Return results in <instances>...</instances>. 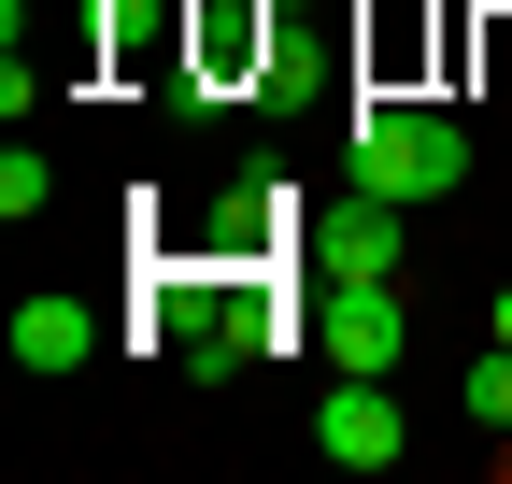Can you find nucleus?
Here are the masks:
<instances>
[{"instance_id": "obj_7", "label": "nucleus", "mask_w": 512, "mask_h": 484, "mask_svg": "<svg viewBox=\"0 0 512 484\" xmlns=\"http://www.w3.org/2000/svg\"><path fill=\"white\" fill-rule=\"evenodd\" d=\"M470 413H484V428H512V342L470 356Z\"/></svg>"}, {"instance_id": "obj_3", "label": "nucleus", "mask_w": 512, "mask_h": 484, "mask_svg": "<svg viewBox=\"0 0 512 484\" xmlns=\"http://www.w3.org/2000/svg\"><path fill=\"white\" fill-rule=\"evenodd\" d=\"M313 456H328V470H399V456H413L384 371H328V399H313Z\"/></svg>"}, {"instance_id": "obj_6", "label": "nucleus", "mask_w": 512, "mask_h": 484, "mask_svg": "<svg viewBox=\"0 0 512 484\" xmlns=\"http://www.w3.org/2000/svg\"><path fill=\"white\" fill-rule=\"evenodd\" d=\"M0 214H15V228H29V214H57V171H43L29 143H15V157H0Z\"/></svg>"}, {"instance_id": "obj_8", "label": "nucleus", "mask_w": 512, "mask_h": 484, "mask_svg": "<svg viewBox=\"0 0 512 484\" xmlns=\"http://www.w3.org/2000/svg\"><path fill=\"white\" fill-rule=\"evenodd\" d=\"M484 342H512V285H498V299H484Z\"/></svg>"}, {"instance_id": "obj_4", "label": "nucleus", "mask_w": 512, "mask_h": 484, "mask_svg": "<svg viewBox=\"0 0 512 484\" xmlns=\"http://www.w3.org/2000/svg\"><path fill=\"white\" fill-rule=\"evenodd\" d=\"M100 356V314L72 285H43V299H15V371H86Z\"/></svg>"}, {"instance_id": "obj_2", "label": "nucleus", "mask_w": 512, "mask_h": 484, "mask_svg": "<svg viewBox=\"0 0 512 484\" xmlns=\"http://www.w3.org/2000/svg\"><path fill=\"white\" fill-rule=\"evenodd\" d=\"M313 342H328V371H399L413 356L399 271H313Z\"/></svg>"}, {"instance_id": "obj_1", "label": "nucleus", "mask_w": 512, "mask_h": 484, "mask_svg": "<svg viewBox=\"0 0 512 484\" xmlns=\"http://www.w3.org/2000/svg\"><path fill=\"white\" fill-rule=\"evenodd\" d=\"M356 186L384 200H456L470 186V129L441 100H356Z\"/></svg>"}, {"instance_id": "obj_5", "label": "nucleus", "mask_w": 512, "mask_h": 484, "mask_svg": "<svg viewBox=\"0 0 512 484\" xmlns=\"http://www.w3.org/2000/svg\"><path fill=\"white\" fill-rule=\"evenodd\" d=\"M399 214H413V200L356 186V214H328V228H313V271H399Z\"/></svg>"}]
</instances>
